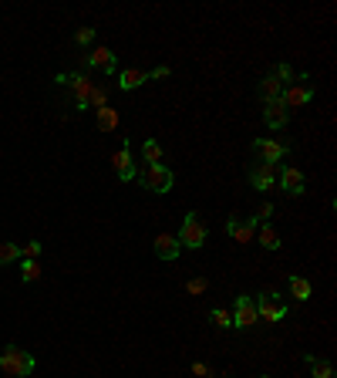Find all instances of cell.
Returning <instances> with one entry per match:
<instances>
[{"label": "cell", "mask_w": 337, "mask_h": 378, "mask_svg": "<svg viewBox=\"0 0 337 378\" xmlns=\"http://www.w3.org/2000/svg\"><path fill=\"white\" fill-rule=\"evenodd\" d=\"M277 169L280 166H273V162H253L250 166V186L253 189H260V193H267V189L277 186Z\"/></svg>", "instance_id": "5bb4252c"}, {"label": "cell", "mask_w": 337, "mask_h": 378, "mask_svg": "<svg viewBox=\"0 0 337 378\" xmlns=\"http://www.w3.org/2000/svg\"><path fill=\"white\" fill-rule=\"evenodd\" d=\"M230 318H233V327H236V331H250L253 325H260V314H256V301H253L250 294H239V297H236V308L230 311Z\"/></svg>", "instance_id": "ba28073f"}, {"label": "cell", "mask_w": 337, "mask_h": 378, "mask_svg": "<svg viewBox=\"0 0 337 378\" xmlns=\"http://www.w3.org/2000/svg\"><path fill=\"white\" fill-rule=\"evenodd\" d=\"M41 250H44V243H41V240H27L24 247H20V257L37 260V257H41Z\"/></svg>", "instance_id": "4316f807"}, {"label": "cell", "mask_w": 337, "mask_h": 378, "mask_svg": "<svg viewBox=\"0 0 337 378\" xmlns=\"http://www.w3.org/2000/svg\"><path fill=\"white\" fill-rule=\"evenodd\" d=\"M209 321H213L219 331H230V327H233V318H230V311L226 308H213L209 311Z\"/></svg>", "instance_id": "cb8c5ba5"}, {"label": "cell", "mask_w": 337, "mask_h": 378, "mask_svg": "<svg viewBox=\"0 0 337 378\" xmlns=\"http://www.w3.org/2000/svg\"><path fill=\"white\" fill-rule=\"evenodd\" d=\"M112 166H115V176L121 183H135V176H138V166H135L132 159V145H128V138L121 142V149L112 155Z\"/></svg>", "instance_id": "4fadbf2b"}, {"label": "cell", "mask_w": 337, "mask_h": 378, "mask_svg": "<svg viewBox=\"0 0 337 378\" xmlns=\"http://www.w3.org/2000/svg\"><path fill=\"white\" fill-rule=\"evenodd\" d=\"M290 142H284V138H270V136H263V138H253V152L260 155L263 162H273V166H280V159H286L290 155Z\"/></svg>", "instance_id": "52a82bcc"}, {"label": "cell", "mask_w": 337, "mask_h": 378, "mask_svg": "<svg viewBox=\"0 0 337 378\" xmlns=\"http://www.w3.org/2000/svg\"><path fill=\"white\" fill-rule=\"evenodd\" d=\"M185 291L189 294H206L209 291V280H206V277H192V280L185 284Z\"/></svg>", "instance_id": "f1b7e54d"}, {"label": "cell", "mask_w": 337, "mask_h": 378, "mask_svg": "<svg viewBox=\"0 0 337 378\" xmlns=\"http://www.w3.org/2000/svg\"><path fill=\"white\" fill-rule=\"evenodd\" d=\"M286 119H290V112H286L280 102H267V105H263V122H267L270 132H284Z\"/></svg>", "instance_id": "2e32d148"}, {"label": "cell", "mask_w": 337, "mask_h": 378, "mask_svg": "<svg viewBox=\"0 0 337 378\" xmlns=\"http://www.w3.org/2000/svg\"><path fill=\"white\" fill-rule=\"evenodd\" d=\"M286 287H290V297H293V301H310V294H314V287H310V280H307V277H290V284H286Z\"/></svg>", "instance_id": "d6986e66"}, {"label": "cell", "mask_w": 337, "mask_h": 378, "mask_svg": "<svg viewBox=\"0 0 337 378\" xmlns=\"http://www.w3.org/2000/svg\"><path fill=\"white\" fill-rule=\"evenodd\" d=\"M138 186L149 189V193H155V196H166V193H172V186H176V172L168 169V166H145V169H138Z\"/></svg>", "instance_id": "3957f363"}, {"label": "cell", "mask_w": 337, "mask_h": 378, "mask_svg": "<svg viewBox=\"0 0 337 378\" xmlns=\"http://www.w3.org/2000/svg\"><path fill=\"white\" fill-rule=\"evenodd\" d=\"M91 41H95V27H78V31H74V44H78V48H88Z\"/></svg>", "instance_id": "83f0119b"}, {"label": "cell", "mask_w": 337, "mask_h": 378, "mask_svg": "<svg viewBox=\"0 0 337 378\" xmlns=\"http://www.w3.org/2000/svg\"><path fill=\"white\" fill-rule=\"evenodd\" d=\"M256 226H260L256 216H230V220H226V237L236 243H253Z\"/></svg>", "instance_id": "7c38bea8"}, {"label": "cell", "mask_w": 337, "mask_h": 378, "mask_svg": "<svg viewBox=\"0 0 337 378\" xmlns=\"http://www.w3.org/2000/svg\"><path fill=\"white\" fill-rule=\"evenodd\" d=\"M253 301H256V314H260L263 321H270V325L284 321L286 314H290V304H286L277 291H263L260 297H253Z\"/></svg>", "instance_id": "8992f818"}, {"label": "cell", "mask_w": 337, "mask_h": 378, "mask_svg": "<svg viewBox=\"0 0 337 378\" xmlns=\"http://www.w3.org/2000/svg\"><path fill=\"white\" fill-rule=\"evenodd\" d=\"M142 159H145V166H159L162 162V145L155 138H145L142 142Z\"/></svg>", "instance_id": "7402d4cb"}, {"label": "cell", "mask_w": 337, "mask_h": 378, "mask_svg": "<svg viewBox=\"0 0 337 378\" xmlns=\"http://www.w3.org/2000/svg\"><path fill=\"white\" fill-rule=\"evenodd\" d=\"M253 216H256V220H260V223H267L270 216H273V203H263V207L256 209V213H253Z\"/></svg>", "instance_id": "4dcf8cb0"}, {"label": "cell", "mask_w": 337, "mask_h": 378, "mask_svg": "<svg viewBox=\"0 0 337 378\" xmlns=\"http://www.w3.org/2000/svg\"><path fill=\"white\" fill-rule=\"evenodd\" d=\"M260 378H270V375H260Z\"/></svg>", "instance_id": "d6a6232c"}, {"label": "cell", "mask_w": 337, "mask_h": 378, "mask_svg": "<svg viewBox=\"0 0 337 378\" xmlns=\"http://www.w3.org/2000/svg\"><path fill=\"white\" fill-rule=\"evenodd\" d=\"M307 365H310V378H334V365H331L327 358L307 355Z\"/></svg>", "instance_id": "44dd1931"}, {"label": "cell", "mask_w": 337, "mask_h": 378, "mask_svg": "<svg viewBox=\"0 0 337 378\" xmlns=\"http://www.w3.org/2000/svg\"><path fill=\"white\" fill-rule=\"evenodd\" d=\"M20 260V243H0V267Z\"/></svg>", "instance_id": "d4e9b609"}, {"label": "cell", "mask_w": 337, "mask_h": 378, "mask_svg": "<svg viewBox=\"0 0 337 378\" xmlns=\"http://www.w3.org/2000/svg\"><path fill=\"white\" fill-rule=\"evenodd\" d=\"M192 375L196 378H213V368L206 361H192Z\"/></svg>", "instance_id": "f546056e"}, {"label": "cell", "mask_w": 337, "mask_h": 378, "mask_svg": "<svg viewBox=\"0 0 337 378\" xmlns=\"http://www.w3.org/2000/svg\"><path fill=\"white\" fill-rule=\"evenodd\" d=\"M179 237V247H185V250H202L206 247V223H202V216L196 213V209H189L183 216V230L176 233Z\"/></svg>", "instance_id": "277c9868"}, {"label": "cell", "mask_w": 337, "mask_h": 378, "mask_svg": "<svg viewBox=\"0 0 337 378\" xmlns=\"http://www.w3.org/2000/svg\"><path fill=\"white\" fill-rule=\"evenodd\" d=\"M20 280H24V284H34V280H41V263H37V260L20 257Z\"/></svg>", "instance_id": "603a6c76"}, {"label": "cell", "mask_w": 337, "mask_h": 378, "mask_svg": "<svg viewBox=\"0 0 337 378\" xmlns=\"http://www.w3.org/2000/svg\"><path fill=\"white\" fill-rule=\"evenodd\" d=\"M34 372V355L24 351L20 344H7L0 351V375L7 378H27Z\"/></svg>", "instance_id": "7a4b0ae2"}, {"label": "cell", "mask_w": 337, "mask_h": 378, "mask_svg": "<svg viewBox=\"0 0 337 378\" xmlns=\"http://www.w3.org/2000/svg\"><path fill=\"white\" fill-rule=\"evenodd\" d=\"M219 378H230V375H219Z\"/></svg>", "instance_id": "1f68e13d"}, {"label": "cell", "mask_w": 337, "mask_h": 378, "mask_svg": "<svg viewBox=\"0 0 337 378\" xmlns=\"http://www.w3.org/2000/svg\"><path fill=\"white\" fill-rule=\"evenodd\" d=\"M314 98H317V88L310 85V78H300L297 85L284 88V95H280V105H284L286 112H290V108H300V105H310Z\"/></svg>", "instance_id": "9c48e42d"}, {"label": "cell", "mask_w": 337, "mask_h": 378, "mask_svg": "<svg viewBox=\"0 0 337 378\" xmlns=\"http://www.w3.org/2000/svg\"><path fill=\"white\" fill-rule=\"evenodd\" d=\"M172 74V68L168 65H155V68L142 71V68H125L118 71V88L121 91H135V88H142L145 82H155V78H168Z\"/></svg>", "instance_id": "5b68a950"}, {"label": "cell", "mask_w": 337, "mask_h": 378, "mask_svg": "<svg viewBox=\"0 0 337 378\" xmlns=\"http://www.w3.org/2000/svg\"><path fill=\"white\" fill-rule=\"evenodd\" d=\"M277 186H280V193L293 196V200H300L303 193H307L303 172L297 169V166H280V169H277Z\"/></svg>", "instance_id": "30bf717a"}, {"label": "cell", "mask_w": 337, "mask_h": 378, "mask_svg": "<svg viewBox=\"0 0 337 378\" xmlns=\"http://www.w3.org/2000/svg\"><path fill=\"white\" fill-rule=\"evenodd\" d=\"M84 68L101 71V74H115V71H118V58H115V51H112V48L98 44V48H91V51L84 54Z\"/></svg>", "instance_id": "8fae6325"}, {"label": "cell", "mask_w": 337, "mask_h": 378, "mask_svg": "<svg viewBox=\"0 0 337 378\" xmlns=\"http://www.w3.org/2000/svg\"><path fill=\"white\" fill-rule=\"evenodd\" d=\"M280 95H284V85H280V78L273 74V71H267L260 82H256V98L267 105V102H280Z\"/></svg>", "instance_id": "9a60e30c"}, {"label": "cell", "mask_w": 337, "mask_h": 378, "mask_svg": "<svg viewBox=\"0 0 337 378\" xmlns=\"http://www.w3.org/2000/svg\"><path fill=\"white\" fill-rule=\"evenodd\" d=\"M108 95H112V91H108V85H95V91H91V102H88V108H91V112H98V108H105V105H108Z\"/></svg>", "instance_id": "484cf974"}, {"label": "cell", "mask_w": 337, "mask_h": 378, "mask_svg": "<svg viewBox=\"0 0 337 378\" xmlns=\"http://www.w3.org/2000/svg\"><path fill=\"white\" fill-rule=\"evenodd\" d=\"M256 240L263 243V250H270V254H277V250L284 247V243H280V233H277V230H273L270 223H260V226H256Z\"/></svg>", "instance_id": "ac0fdd59"}, {"label": "cell", "mask_w": 337, "mask_h": 378, "mask_svg": "<svg viewBox=\"0 0 337 378\" xmlns=\"http://www.w3.org/2000/svg\"><path fill=\"white\" fill-rule=\"evenodd\" d=\"M58 85H65L71 91V102H74V112H88V102H91V91L98 82H91V74L88 71H65V74H58L54 78Z\"/></svg>", "instance_id": "6da1fadb"}, {"label": "cell", "mask_w": 337, "mask_h": 378, "mask_svg": "<svg viewBox=\"0 0 337 378\" xmlns=\"http://www.w3.org/2000/svg\"><path fill=\"white\" fill-rule=\"evenodd\" d=\"M183 254V247H179V237L176 233H159L155 237V257L159 260H176Z\"/></svg>", "instance_id": "e0dca14e"}, {"label": "cell", "mask_w": 337, "mask_h": 378, "mask_svg": "<svg viewBox=\"0 0 337 378\" xmlns=\"http://www.w3.org/2000/svg\"><path fill=\"white\" fill-rule=\"evenodd\" d=\"M95 122H98L101 132H115V129H118V112L112 108V105H105V108H98V112H95Z\"/></svg>", "instance_id": "ffe728a7"}]
</instances>
